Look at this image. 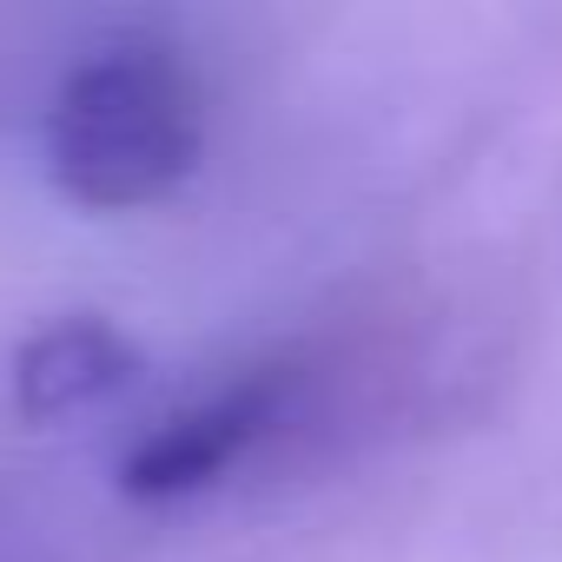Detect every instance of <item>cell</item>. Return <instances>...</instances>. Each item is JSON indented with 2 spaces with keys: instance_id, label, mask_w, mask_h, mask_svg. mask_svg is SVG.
<instances>
[{
  "instance_id": "obj_1",
  "label": "cell",
  "mask_w": 562,
  "mask_h": 562,
  "mask_svg": "<svg viewBox=\"0 0 562 562\" xmlns=\"http://www.w3.org/2000/svg\"><path fill=\"white\" fill-rule=\"evenodd\" d=\"M205 153L199 74L166 41H106L47 106V172L87 212L166 199Z\"/></svg>"
},
{
  "instance_id": "obj_2",
  "label": "cell",
  "mask_w": 562,
  "mask_h": 562,
  "mask_svg": "<svg viewBox=\"0 0 562 562\" xmlns=\"http://www.w3.org/2000/svg\"><path fill=\"white\" fill-rule=\"evenodd\" d=\"M299 391H305L299 364H285V358H278V364H251L245 378H232L225 391L186 404L146 443H133L126 463H120V490L139 496V503H172V496L212 490L232 463H245L265 437L285 430Z\"/></svg>"
},
{
  "instance_id": "obj_3",
  "label": "cell",
  "mask_w": 562,
  "mask_h": 562,
  "mask_svg": "<svg viewBox=\"0 0 562 562\" xmlns=\"http://www.w3.org/2000/svg\"><path fill=\"white\" fill-rule=\"evenodd\" d=\"M133 384H139V345L106 318H60L14 351V411L27 424L100 411Z\"/></svg>"
}]
</instances>
